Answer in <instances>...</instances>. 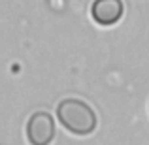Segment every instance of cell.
I'll return each instance as SVG.
<instances>
[{
    "label": "cell",
    "instance_id": "7a4b0ae2",
    "mask_svg": "<svg viewBox=\"0 0 149 145\" xmlns=\"http://www.w3.org/2000/svg\"><path fill=\"white\" fill-rule=\"evenodd\" d=\"M26 138L30 145H49L55 138V121L47 111H36L26 123Z\"/></svg>",
    "mask_w": 149,
    "mask_h": 145
},
{
    "label": "cell",
    "instance_id": "6da1fadb",
    "mask_svg": "<svg viewBox=\"0 0 149 145\" xmlns=\"http://www.w3.org/2000/svg\"><path fill=\"white\" fill-rule=\"evenodd\" d=\"M57 119L68 132L77 136H87L95 132L98 119L93 108L83 100L66 98L57 105Z\"/></svg>",
    "mask_w": 149,
    "mask_h": 145
},
{
    "label": "cell",
    "instance_id": "3957f363",
    "mask_svg": "<svg viewBox=\"0 0 149 145\" xmlns=\"http://www.w3.org/2000/svg\"><path fill=\"white\" fill-rule=\"evenodd\" d=\"M91 15L98 25L111 26L123 17V2L121 0H95Z\"/></svg>",
    "mask_w": 149,
    "mask_h": 145
}]
</instances>
